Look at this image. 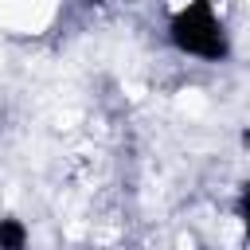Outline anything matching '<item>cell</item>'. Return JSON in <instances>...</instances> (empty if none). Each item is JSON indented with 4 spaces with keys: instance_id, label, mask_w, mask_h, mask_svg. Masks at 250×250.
Returning a JSON list of instances; mask_svg holds the SVG:
<instances>
[{
    "instance_id": "6da1fadb",
    "label": "cell",
    "mask_w": 250,
    "mask_h": 250,
    "mask_svg": "<svg viewBox=\"0 0 250 250\" xmlns=\"http://www.w3.org/2000/svg\"><path fill=\"white\" fill-rule=\"evenodd\" d=\"M172 43L188 55H199V59H227V35L219 27V20L211 16L207 4H191L188 12H180L172 20Z\"/></svg>"
},
{
    "instance_id": "7a4b0ae2",
    "label": "cell",
    "mask_w": 250,
    "mask_h": 250,
    "mask_svg": "<svg viewBox=\"0 0 250 250\" xmlns=\"http://www.w3.org/2000/svg\"><path fill=\"white\" fill-rule=\"evenodd\" d=\"M27 246V230L20 219H0V250H23Z\"/></svg>"
},
{
    "instance_id": "3957f363",
    "label": "cell",
    "mask_w": 250,
    "mask_h": 250,
    "mask_svg": "<svg viewBox=\"0 0 250 250\" xmlns=\"http://www.w3.org/2000/svg\"><path fill=\"white\" fill-rule=\"evenodd\" d=\"M238 215H242V223H246V234H250V184L242 188V199H238Z\"/></svg>"
},
{
    "instance_id": "277c9868",
    "label": "cell",
    "mask_w": 250,
    "mask_h": 250,
    "mask_svg": "<svg viewBox=\"0 0 250 250\" xmlns=\"http://www.w3.org/2000/svg\"><path fill=\"white\" fill-rule=\"evenodd\" d=\"M195 4H207V0H195Z\"/></svg>"
}]
</instances>
